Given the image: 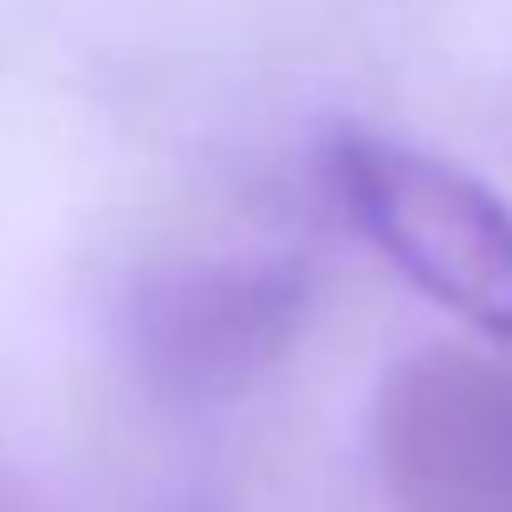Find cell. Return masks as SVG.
I'll return each mask as SVG.
<instances>
[{"mask_svg":"<svg viewBox=\"0 0 512 512\" xmlns=\"http://www.w3.org/2000/svg\"><path fill=\"white\" fill-rule=\"evenodd\" d=\"M370 448L396 512H512V357L461 344L402 357Z\"/></svg>","mask_w":512,"mask_h":512,"instance_id":"obj_3","label":"cell"},{"mask_svg":"<svg viewBox=\"0 0 512 512\" xmlns=\"http://www.w3.org/2000/svg\"><path fill=\"white\" fill-rule=\"evenodd\" d=\"M338 214L422 299L512 350V208L474 169L376 130H338L325 150Z\"/></svg>","mask_w":512,"mask_h":512,"instance_id":"obj_1","label":"cell"},{"mask_svg":"<svg viewBox=\"0 0 512 512\" xmlns=\"http://www.w3.org/2000/svg\"><path fill=\"white\" fill-rule=\"evenodd\" d=\"M0 512H46V500H39L20 474H7V467H0Z\"/></svg>","mask_w":512,"mask_h":512,"instance_id":"obj_4","label":"cell"},{"mask_svg":"<svg viewBox=\"0 0 512 512\" xmlns=\"http://www.w3.org/2000/svg\"><path fill=\"white\" fill-rule=\"evenodd\" d=\"M312 325V273L279 253L156 266L124 312L130 376L163 409H227L286 370Z\"/></svg>","mask_w":512,"mask_h":512,"instance_id":"obj_2","label":"cell"}]
</instances>
